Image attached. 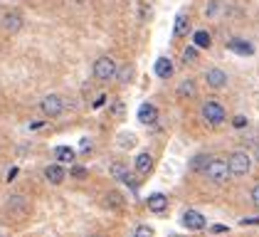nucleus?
Instances as JSON below:
<instances>
[{
    "instance_id": "3",
    "label": "nucleus",
    "mask_w": 259,
    "mask_h": 237,
    "mask_svg": "<svg viewBox=\"0 0 259 237\" xmlns=\"http://www.w3.org/2000/svg\"><path fill=\"white\" fill-rule=\"evenodd\" d=\"M200 116L205 124H210V126H222L225 121H227V111H225V106L215 101V99H207L205 104H202V109H200Z\"/></svg>"
},
{
    "instance_id": "15",
    "label": "nucleus",
    "mask_w": 259,
    "mask_h": 237,
    "mask_svg": "<svg viewBox=\"0 0 259 237\" xmlns=\"http://www.w3.org/2000/svg\"><path fill=\"white\" fill-rule=\"evenodd\" d=\"M195 94H198V87H195L193 79H183L178 84V89H176V97L178 99H195Z\"/></svg>"
},
{
    "instance_id": "16",
    "label": "nucleus",
    "mask_w": 259,
    "mask_h": 237,
    "mask_svg": "<svg viewBox=\"0 0 259 237\" xmlns=\"http://www.w3.org/2000/svg\"><path fill=\"white\" fill-rule=\"evenodd\" d=\"M156 74H158L160 79L173 77V59L170 57H158L156 59Z\"/></svg>"
},
{
    "instance_id": "1",
    "label": "nucleus",
    "mask_w": 259,
    "mask_h": 237,
    "mask_svg": "<svg viewBox=\"0 0 259 237\" xmlns=\"http://www.w3.org/2000/svg\"><path fill=\"white\" fill-rule=\"evenodd\" d=\"M202 176L207 178L210 183H215V185H225L227 180L235 178L232 168H230V161H225V158H210L205 171H202Z\"/></svg>"
},
{
    "instance_id": "20",
    "label": "nucleus",
    "mask_w": 259,
    "mask_h": 237,
    "mask_svg": "<svg viewBox=\"0 0 259 237\" xmlns=\"http://www.w3.org/2000/svg\"><path fill=\"white\" fill-rule=\"evenodd\" d=\"M193 45H195V47H200V50H207V47L212 45L210 32H207V30H198V32L193 35Z\"/></svg>"
},
{
    "instance_id": "14",
    "label": "nucleus",
    "mask_w": 259,
    "mask_h": 237,
    "mask_svg": "<svg viewBox=\"0 0 259 237\" xmlns=\"http://www.w3.org/2000/svg\"><path fill=\"white\" fill-rule=\"evenodd\" d=\"M146 205H148V210H151V213H165V210H168V195H163V193H153V195H148Z\"/></svg>"
},
{
    "instance_id": "8",
    "label": "nucleus",
    "mask_w": 259,
    "mask_h": 237,
    "mask_svg": "<svg viewBox=\"0 0 259 237\" xmlns=\"http://www.w3.org/2000/svg\"><path fill=\"white\" fill-rule=\"evenodd\" d=\"M180 222H183L188 230H193V232L205 230V225H207L205 215H202V213H198V210H185V213H183V217H180Z\"/></svg>"
},
{
    "instance_id": "36",
    "label": "nucleus",
    "mask_w": 259,
    "mask_h": 237,
    "mask_svg": "<svg viewBox=\"0 0 259 237\" xmlns=\"http://www.w3.org/2000/svg\"><path fill=\"white\" fill-rule=\"evenodd\" d=\"M0 237H5V235H0Z\"/></svg>"
},
{
    "instance_id": "10",
    "label": "nucleus",
    "mask_w": 259,
    "mask_h": 237,
    "mask_svg": "<svg viewBox=\"0 0 259 237\" xmlns=\"http://www.w3.org/2000/svg\"><path fill=\"white\" fill-rule=\"evenodd\" d=\"M109 173L116 178V180H121V183H126V185L136 188V178H134V173H131L123 163H111V166H109Z\"/></svg>"
},
{
    "instance_id": "5",
    "label": "nucleus",
    "mask_w": 259,
    "mask_h": 237,
    "mask_svg": "<svg viewBox=\"0 0 259 237\" xmlns=\"http://www.w3.org/2000/svg\"><path fill=\"white\" fill-rule=\"evenodd\" d=\"M30 210H32L30 200L25 195H20V193H15V195H10L5 200V213H10L13 217H27Z\"/></svg>"
},
{
    "instance_id": "22",
    "label": "nucleus",
    "mask_w": 259,
    "mask_h": 237,
    "mask_svg": "<svg viewBox=\"0 0 259 237\" xmlns=\"http://www.w3.org/2000/svg\"><path fill=\"white\" fill-rule=\"evenodd\" d=\"M210 158H212V156H205V153H200V156H195L193 161H190V171H193V173H202Z\"/></svg>"
},
{
    "instance_id": "2",
    "label": "nucleus",
    "mask_w": 259,
    "mask_h": 237,
    "mask_svg": "<svg viewBox=\"0 0 259 237\" xmlns=\"http://www.w3.org/2000/svg\"><path fill=\"white\" fill-rule=\"evenodd\" d=\"M227 161H230V168H232V176H235V178L249 176V171H252V166H254V156H252L247 148L232 151Z\"/></svg>"
},
{
    "instance_id": "25",
    "label": "nucleus",
    "mask_w": 259,
    "mask_h": 237,
    "mask_svg": "<svg viewBox=\"0 0 259 237\" xmlns=\"http://www.w3.org/2000/svg\"><path fill=\"white\" fill-rule=\"evenodd\" d=\"M134 237H153V227H148V225H139V227L134 230Z\"/></svg>"
},
{
    "instance_id": "35",
    "label": "nucleus",
    "mask_w": 259,
    "mask_h": 237,
    "mask_svg": "<svg viewBox=\"0 0 259 237\" xmlns=\"http://www.w3.org/2000/svg\"><path fill=\"white\" fill-rule=\"evenodd\" d=\"M89 237H99V235H89Z\"/></svg>"
},
{
    "instance_id": "4",
    "label": "nucleus",
    "mask_w": 259,
    "mask_h": 237,
    "mask_svg": "<svg viewBox=\"0 0 259 237\" xmlns=\"http://www.w3.org/2000/svg\"><path fill=\"white\" fill-rule=\"evenodd\" d=\"M116 74H119V64L114 57L104 55L94 62V77L99 82H111V79H116Z\"/></svg>"
},
{
    "instance_id": "27",
    "label": "nucleus",
    "mask_w": 259,
    "mask_h": 237,
    "mask_svg": "<svg viewBox=\"0 0 259 237\" xmlns=\"http://www.w3.org/2000/svg\"><path fill=\"white\" fill-rule=\"evenodd\" d=\"M249 200H252V205L259 210V183L252 188V190H249Z\"/></svg>"
},
{
    "instance_id": "28",
    "label": "nucleus",
    "mask_w": 259,
    "mask_h": 237,
    "mask_svg": "<svg viewBox=\"0 0 259 237\" xmlns=\"http://www.w3.org/2000/svg\"><path fill=\"white\" fill-rule=\"evenodd\" d=\"M111 111H114L116 116H123V101H119V99H116V101L111 104Z\"/></svg>"
},
{
    "instance_id": "30",
    "label": "nucleus",
    "mask_w": 259,
    "mask_h": 237,
    "mask_svg": "<svg viewBox=\"0 0 259 237\" xmlns=\"http://www.w3.org/2000/svg\"><path fill=\"white\" fill-rule=\"evenodd\" d=\"M72 176H74V178H84V176H87V171H84L81 166H74V168H72Z\"/></svg>"
},
{
    "instance_id": "9",
    "label": "nucleus",
    "mask_w": 259,
    "mask_h": 237,
    "mask_svg": "<svg viewBox=\"0 0 259 237\" xmlns=\"http://www.w3.org/2000/svg\"><path fill=\"white\" fill-rule=\"evenodd\" d=\"M22 25H25V20H22V15L20 13H15V10H10V13H5V15H3V30H5V32H10V35L20 32Z\"/></svg>"
},
{
    "instance_id": "12",
    "label": "nucleus",
    "mask_w": 259,
    "mask_h": 237,
    "mask_svg": "<svg viewBox=\"0 0 259 237\" xmlns=\"http://www.w3.org/2000/svg\"><path fill=\"white\" fill-rule=\"evenodd\" d=\"M139 121L146 124V126L156 124V121H158V109H156L153 104H141L139 106Z\"/></svg>"
},
{
    "instance_id": "21",
    "label": "nucleus",
    "mask_w": 259,
    "mask_h": 237,
    "mask_svg": "<svg viewBox=\"0 0 259 237\" xmlns=\"http://www.w3.org/2000/svg\"><path fill=\"white\" fill-rule=\"evenodd\" d=\"M55 156L60 163H74V148H69V146H57L55 148Z\"/></svg>"
},
{
    "instance_id": "26",
    "label": "nucleus",
    "mask_w": 259,
    "mask_h": 237,
    "mask_svg": "<svg viewBox=\"0 0 259 237\" xmlns=\"http://www.w3.org/2000/svg\"><path fill=\"white\" fill-rule=\"evenodd\" d=\"M134 143H136V136H134V134H121V141H119L121 148H131Z\"/></svg>"
},
{
    "instance_id": "18",
    "label": "nucleus",
    "mask_w": 259,
    "mask_h": 237,
    "mask_svg": "<svg viewBox=\"0 0 259 237\" xmlns=\"http://www.w3.org/2000/svg\"><path fill=\"white\" fill-rule=\"evenodd\" d=\"M227 50H232V52H237V55H252V52H254V47H252L249 42H244V40H230V42H227Z\"/></svg>"
},
{
    "instance_id": "13",
    "label": "nucleus",
    "mask_w": 259,
    "mask_h": 237,
    "mask_svg": "<svg viewBox=\"0 0 259 237\" xmlns=\"http://www.w3.org/2000/svg\"><path fill=\"white\" fill-rule=\"evenodd\" d=\"M151 171H153V153L141 151L139 156H136V173H141V176H148Z\"/></svg>"
},
{
    "instance_id": "11",
    "label": "nucleus",
    "mask_w": 259,
    "mask_h": 237,
    "mask_svg": "<svg viewBox=\"0 0 259 237\" xmlns=\"http://www.w3.org/2000/svg\"><path fill=\"white\" fill-rule=\"evenodd\" d=\"M45 178H47V183L60 185L62 180L67 178V171H64V166H60V163H50V166L45 168Z\"/></svg>"
},
{
    "instance_id": "32",
    "label": "nucleus",
    "mask_w": 259,
    "mask_h": 237,
    "mask_svg": "<svg viewBox=\"0 0 259 237\" xmlns=\"http://www.w3.org/2000/svg\"><path fill=\"white\" fill-rule=\"evenodd\" d=\"M254 158L259 161V143H257V148H254Z\"/></svg>"
},
{
    "instance_id": "31",
    "label": "nucleus",
    "mask_w": 259,
    "mask_h": 237,
    "mask_svg": "<svg viewBox=\"0 0 259 237\" xmlns=\"http://www.w3.org/2000/svg\"><path fill=\"white\" fill-rule=\"evenodd\" d=\"M235 126H237V129L247 126V118H244V116H235Z\"/></svg>"
},
{
    "instance_id": "23",
    "label": "nucleus",
    "mask_w": 259,
    "mask_h": 237,
    "mask_svg": "<svg viewBox=\"0 0 259 237\" xmlns=\"http://www.w3.org/2000/svg\"><path fill=\"white\" fill-rule=\"evenodd\" d=\"M131 77H134V67H131V64H123V67H119V74H116V82H119V84H128V82H131Z\"/></svg>"
},
{
    "instance_id": "6",
    "label": "nucleus",
    "mask_w": 259,
    "mask_h": 237,
    "mask_svg": "<svg viewBox=\"0 0 259 237\" xmlns=\"http://www.w3.org/2000/svg\"><path fill=\"white\" fill-rule=\"evenodd\" d=\"M40 109L47 118H57V116H62V111H64V99H62L60 94H47V97L40 101Z\"/></svg>"
},
{
    "instance_id": "17",
    "label": "nucleus",
    "mask_w": 259,
    "mask_h": 237,
    "mask_svg": "<svg viewBox=\"0 0 259 237\" xmlns=\"http://www.w3.org/2000/svg\"><path fill=\"white\" fill-rule=\"evenodd\" d=\"M188 30H190V18H188L185 13H180L178 18H176V27H173V35H176V37H185V35H188Z\"/></svg>"
},
{
    "instance_id": "34",
    "label": "nucleus",
    "mask_w": 259,
    "mask_h": 237,
    "mask_svg": "<svg viewBox=\"0 0 259 237\" xmlns=\"http://www.w3.org/2000/svg\"><path fill=\"white\" fill-rule=\"evenodd\" d=\"M74 3H84V0H74Z\"/></svg>"
},
{
    "instance_id": "19",
    "label": "nucleus",
    "mask_w": 259,
    "mask_h": 237,
    "mask_svg": "<svg viewBox=\"0 0 259 237\" xmlns=\"http://www.w3.org/2000/svg\"><path fill=\"white\" fill-rule=\"evenodd\" d=\"M109 208H114V210H121L123 205H126V198L121 195L119 190H111V193H106V200H104Z\"/></svg>"
},
{
    "instance_id": "24",
    "label": "nucleus",
    "mask_w": 259,
    "mask_h": 237,
    "mask_svg": "<svg viewBox=\"0 0 259 237\" xmlns=\"http://www.w3.org/2000/svg\"><path fill=\"white\" fill-rule=\"evenodd\" d=\"M198 50H200V47H195V45H193V47H185L183 59H185V62H195V59H198Z\"/></svg>"
},
{
    "instance_id": "7",
    "label": "nucleus",
    "mask_w": 259,
    "mask_h": 237,
    "mask_svg": "<svg viewBox=\"0 0 259 237\" xmlns=\"http://www.w3.org/2000/svg\"><path fill=\"white\" fill-rule=\"evenodd\" d=\"M227 82H230L227 72H225V69H220V67H210V69L205 72V84H207L210 89H225V87H227Z\"/></svg>"
},
{
    "instance_id": "33",
    "label": "nucleus",
    "mask_w": 259,
    "mask_h": 237,
    "mask_svg": "<svg viewBox=\"0 0 259 237\" xmlns=\"http://www.w3.org/2000/svg\"><path fill=\"white\" fill-rule=\"evenodd\" d=\"M170 237H183V235H170Z\"/></svg>"
},
{
    "instance_id": "29",
    "label": "nucleus",
    "mask_w": 259,
    "mask_h": 237,
    "mask_svg": "<svg viewBox=\"0 0 259 237\" xmlns=\"http://www.w3.org/2000/svg\"><path fill=\"white\" fill-rule=\"evenodd\" d=\"M79 148L87 153V151H92V138H81L79 141Z\"/></svg>"
}]
</instances>
